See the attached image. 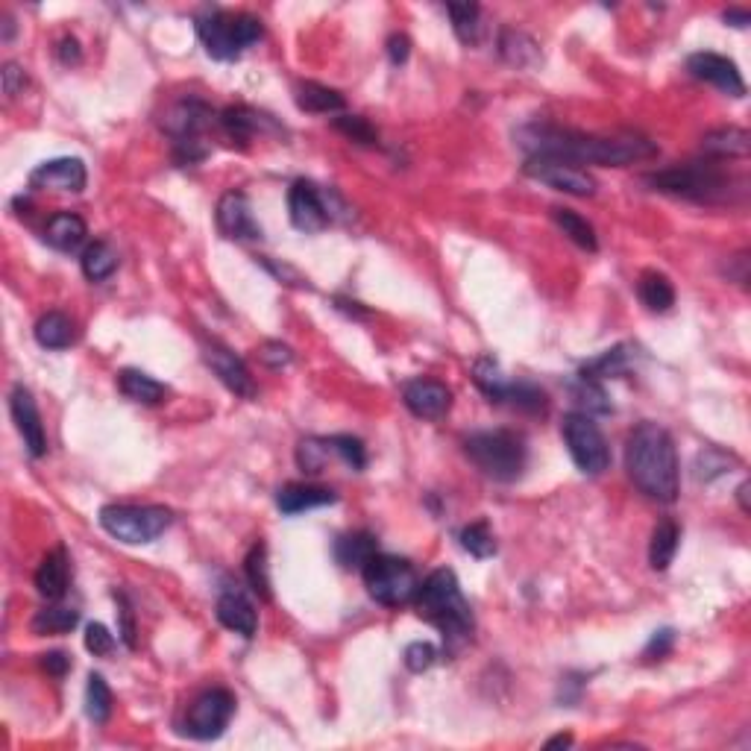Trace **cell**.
I'll list each match as a JSON object with an SVG mask.
<instances>
[{
  "mask_svg": "<svg viewBox=\"0 0 751 751\" xmlns=\"http://www.w3.org/2000/svg\"><path fill=\"white\" fill-rule=\"evenodd\" d=\"M520 147L529 156H555L573 165H605L625 168L634 162H646L658 156V144L643 135H590L578 130H564L555 124H529L520 133Z\"/></svg>",
  "mask_w": 751,
  "mask_h": 751,
  "instance_id": "obj_1",
  "label": "cell"
},
{
  "mask_svg": "<svg viewBox=\"0 0 751 751\" xmlns=\"http://www.w3.org/2000/svg\"><path fill=\"white\" fill-rule=\"evenodd\" d=\"M625 470L631 482L640 487L649 499L658 502H675L678 499V452L672 435L658 426L643 420L631 429L625 443Z\"/></svg>",
  "mask_w": 751,
  "mask_h": 751,
  "instance_id": "obj_2",
  "label": "cell"
},
{
  "mask_svg": "<svg viewBox=\"0 0 751 751\" xmlns=\"http://www.w3.org/2000/svg\"><path fill=\"white\" fill-rule=\"evenodd\" d=\"M417 614L432 622L449 643H464L473 634V608L461 593V584L452 570H435L414 596Z\"/></svg>",
  "mask_w": 751,
  "mask_h": 751,
  "instance_id": "obj_3",
  "label": "cell"
},
{
  "mask_svg": "<svg viewBox=\"0 0 751 751\" xmlns=\"http://www.w3.org/2000/svg\"><path fill=\"white\" fill-rule=\"evenodd\" d=\"M646 182L672 197H684L693 203H731L737 191H743V182L725 171H719L713 162H690V165H675L658 174H649Z\"/></svg>",
  "mask_w": 751,
  "mask_h": 751,
  "instance_id": "obj_4",
  "label": "cell"
},
{
  "mask_svg": "<svg viewBox=\"0 0 751 751\" xmlns=\"http://www.w3.org/2000/svg\"><path fill=\"white\" fill-rule=\"evenodd\" d=\"M464 449L470 461L493 482H517L526 470L529 449L523 435L508 432V429H493V432H476L464 441Z\"/></svg>",
  "mask_w": 751,
  "mask_h": 751,
  "instance_id": "obj_5",
  "label": "cell"
},
{
  "mask_svg": "<svg viewBox=\"0 0 751 751\" xmlns=\"http://www.w3.org/2000/svg\"><path fill=\"white\" fill-rule=\"evenodd\" d=\"M262 21L253 15H229V12H206L203 18H197V36L206 47V53L212 59H238L250 45H256L262 39Z\"/></svg>",
  "mask_w": 751,
  "mask_h": 751,
  "instance_id": "obj_6",
  "label": "cell"
},
{
  "mask_svg": "<svg viewBox=\"0 0 751 751\" xmlns=\"http://www.w3.org/2000/svg\"><path fill=\"white\" fill-rule=\"evenodd\" d=\"M174 514L162 505H106L100 508V526L127 546L153 543L171 529Z\"/></svg>",
  "mask_w": 751,
  "mask_h": 751,
  "instance_id": "obj_7",
  "label": "cell"
},
{
  "mask_svg": "<svg viewBox=\"0 0 751 751\" xmlns=\"http://www.w3.org/2000/svg\"><path fill=\"white\" fill-rule=\"evenodd\" d=\"M361 575H364L367 593H370L379 605H385V608H399V605L414 602L417 587H420V578H417L414 567H411L405 558L382 555V552H376V555L361 567Z\"/></svg>",
  "mask_w": 751,
  "mask_h": 751,
  "instance_id": "obj_8",
  "label": "cell"
},
{
  "mask_svg": "<svg viewBox=\"0 0 751 751\" xmlns=\"http://www.w3.org/2000/svg\"><path fill=\"white\" fill-rule=\"evenodd\" d=\"M561 435L570 449L573 464L584 476H602L611 467V449L590 414L573 411L561 423Z\"/></svg>",
  "mask_w": 751,
  "mask_h": 751,
  "instance_id": "obj_9",
  "label": "cell"
},
{
  "mask_svg": "<svg viewBox=\"0 0 751 751\" xmlns=\"http://www.w3.org/2000/svg\"><path fill=\"white\" fill-rule=\"evenodd\" d=\"M288 212L291 223L300 232H323L332 221L341 218V212H347L338 200L335 191H323L320 185H314L309 179H297L288 191Z\"/></svg>",
  "mask_w": 751,
  "mask_h": 751,
  "instance_id": "obj_10",
  "label": "cell"
},
{
  "mask_svg": "<svg viewBox=\"0 0 751 751\" xmlns=\"http://www.w3.org/2000/svg\"><path fill=\"white\" fill-rule=\"evenodd\" d=\"M235 713V696L223 687H215V690H206L203 696H197L191 707H188V716H185V734L194 737V740H218L229 719Z\"/></svg>",
  "mask_w": 751,
  "mask_h": 751,
  "instance_id": "obj_11",
  "label": "cell"
},
{
  "mask_svg": "<svg viewBox=\"0 0 751 751\" xmlns=\"http://www.w3.org/2000/svg\"><path fill=\"white\" fill-rule=\"evenodd\" d=\"M523 174L555 188V191L573 194V197H593L596 194V179L573 162H564L555 156H529L523 165Z\"/></svg>",
  "mask_w": 751,
  "mask_h": 751,
  "instance_id": "obj_12",
  "label": "cell"
},
{
  "mask_svg": "<svg viewBox=\"0 0 751 751\" xmlns=\"http://www.w3.org/2000/svg\"><path fill=\"white\" fill-rule=\"evenodd\" d=\"M203 358H206V364L212 367V373L221 379L223 385H226L235 397H256V382H253L247 364L232 353L229 347H223L221 341H206V344H203Z\"/></svg>",
  "mask_w": 751,
  "mask_h": 751,
  "instance_id": "obj_13",
  "label": "cell"
},
{
  "mask_svg": "<svg viewBox=\"0 0 751 751\" xmlns=\"http://www.w3.org/2000/svg\"><path fill=\"white\" fill-rule=\"evenodd\" d=\"M687 71L696 80H705V83L716 86V89L725 91V94H731V97H746L743 74H740V68L728 56H719V53H710V50L693 53L687 59Z\"/></svg>",
  "mask_w": 751,
  "mask_h": 751,
  "instance_id": "obj_14",
  "label": "cell"
},
{
  "mask_svg": "<svg viewBox=\"0 0 751 751\" xmlns=\"http://www.w3.org/2000/svg\"><path fill=\"white\" fill-rule=\"evenodd\" d=\"M9 408H12V420H15V429L18 435L24 438V446L33 458H42L47 452V435H45V423H42V414H39V405L33 394L18 385L9 397Z\"/></svg>",
  "mask_w": 751,
  "mask_h": 751,
  "instance_id": "obj_15",
  "label": "cell"
},
{
  "mask_svg": "<svg viewBox=\"0 0 751 751\" xmlns=\"http://www.w3.org/2000/svg\"><path fill=\"white\" fill-rule=\"evenodd\" d=\"M89 182L83 159L65 156V159H50L42 162L33 174H30V188L36 191H71L80 194Z\"/></svg>",
  "mask_w": 751,
  "mask_h": 751,
  "instance_id": "obj_16",
  "label": "cell"
},
{
  "mask_svg": "<svg viewBox=\"0 0 751 751\" xmlns=\"http://www.w3.org/2000/svg\"><path fill=\"white\" fill-rule=\"evenodd\" d=\"M218 229L232 241H259L262 226L253 218L250 200L241 191H226L218 203Z\"/></svg>",
  "mask_w": 751,
  "mask_h": 751,
  "instance_id": "obj_17",
  "label": "cell"
},
{
  "mask_svg": "<svg viewBox=\"0 0 751 751\" xmlns=\"http://www.w3.org/2000/svg\"><path fill=\"white\" fill-rule=\"evenodd\" d=\"M212 118H215L212 106H206L197 97H185L168 109L162 127L165 133L174 135V141H194L212 127Z\"/></svg>",
  "mask_w": 751,
  "mask_h": 751,
  "instance_id": "obj_18",
  "label": "cell"
},
{
  "mask_svg": "<svg viewBox=\"0 0 751 751\" xmlns=\"http://www.w3.org/2000/svg\"><path fill=\"white\" fill-rule=\"evenodd\" d=\"M402 402L420 420H441L452 405V391L438 379H414L402 388Z\"/></svg>",
  "mask_w": 751,
  "mask_h": 751,
  "instance_id": "obj_19",
  "label": "cell"
},
{
  "mask_svg": "<svg viewBox=\"0 0 751 751\" xmlns=\"http://www.w3.org/2000/svg\"><path fill=\"white\" fill-rule=\"evenodd\" d=\"M215 611H218V619H221L223 628H229V631H235V634H241L247 640L259 628V614L253 608V602L238 587H226L223 590L221 596H218V608Z\"/></svg>",
  "mask_w": 751,
  "mask_h": 751,
  "instance_id": "obj_20",
  "label": "cell"
},
{
  "mask_svg": "<svg viewBox=\"0 0 751 751\" xmlns=\"http://www.w3.org/2000/svg\"><path fill=\"white\" fill-rule=\"evenodd\" d=\"M221 124L223 130L229 133V138H232V141H241V144H247L256 133H282V130L273 124L270 115L256 112V109H250V106H229V109H223Z\"/></svg>",
  "mask_w": 751,
  "mask_h": 751,
  "instance_id": "obj_21",
  "label": "cell"
},
{
  "mask_svg": "<svg viewBox=\"0 0 751 751\" xmlns=\"http://www.w3.org/2000/svg\"><path fill=\"white\" fill-rule=\"evenodd\" d=\"M89 226L74 212H59L45 226V241L59 253H74L86 244Z\"/></svg>",
  "mask_w": 751,
  "mask_h": 751,
  "instance_id": "obj_22",
  "label": "cell"
},
{
  "mask_svg": "<svg viewBox=\"0 0 751 751\" xmlns=\"http://www.w3.org/2000/svg\"><path fill=\"white\" fill-rule=\"evenodd\" d=\"M332 502H338L335 490L317 485H285L279 487V493H276V505H279L282 514H303V511L323 508V505H332Z\"/></svg>",
  "mask_w": 751,
  "mask_h": 751,
  "instance_id": "obj_23",
  "label": "cell"
},
{
  "mask_svg": "<svg viewBox=\"0 0 751 751\" xmlns=\"http://www.w3.org/2000/svg\"><path fill=\"white\" fill-rule=\"evenodd\" d=\"M36 590L45 596L47 602H59L68 590V555L62 546L47 552L45 561L36 570Z\"/></svg>",
  "mask_w": 751,
  "mask_h": 751,
  "instance_id": "obj_24",
  "label": "cell"
},
{
  "mask_svg": "<svg viewBox=\"0 0 751 751\" xmlns=\"http://www.w3.org/2000/svg\"><path fill=\"white\" fill-rule=\"evenodd\" d=\"M379 552V540L370 531H353L338 537L335 543V558L344 570H361L373 555Z\"/></svg>",
  "mask_w": 751,
  "mask_h": 751,
  "instance_id": "obj_25",
  "label": "cell"
},
{
  "mask_svg": "<svg viewBox=\"0 0 751 751\" xmlns=\"http://www.w3.org/2000/svg\"><path fill=\"white\" fill-rule=\"evenodd\" d=\"M702 150L713 159H743L751 150V135L740 127H722L702 138Z\"/></svg>",
  "mask_w": 751,
  "mask_h": 751,
  "instance_id": "obj_26",
  "label": "cell"
},
{
  "mask_svg": "<svg viewBox=\"0 0 751 751\" xmlns=\"http://www.w3.org/2000/svg\"><path fill=\"white\" fill-rule=\"evenodd\" d=\"M33 335H36L39 347H45V350H65L77 338L74 320L68 314H62V311H47V314H42L39 323H36V329H33Z\"/></svg>",
  "mask_w": 751,
  "mask_h": 751,
  "instance_id": "obj_27",
  "label": "cell"
},
{
  "mask_svg": "<svg viewBox=\"0 0 751 751\" xmlns=\"http://www.w3.org/2000/svg\"><path fill=\"white\" fill-rule=\"evenodd\" d=\"M637 297L640 303L655 314H663L675 306V288L669 282V276H663L658 270H646L637 282Z\"/></svg>",
  "mask_w": 751,
  "mask_h": 751,
  "instance_id": "obj_28",
  "label": "cell"
},
{
  "mask_svg": "<svg viewBox=\"0 0 751 751\" xmlns=\"http://www.w3.org/2000/svg\"><path fill=\"white\" fill-rule=\"evenodd\" d=\"M118 388H121L124 397L133 399V402H141V405H156V402H162V399L168 397V388L162 382H156L153 376H147L141 370H133V367L118 373Z\"/></svg>",
  "mask_w": 751,
  "mask_h": 751,
  "instance_id": "obj_29",
  "label": "cell"
},
{
  "mask_svg": "<svg viewBox=\"0 0 751 751\" xmlns=\"http://www.w3.org/2000/svg\"><path fill=\"white\" fill-rule=\"evenodd\" d=\"M297 106L303 112H314V115H332V112H344L347 100L344 94L320 83H300L297 89Z\"/></svg>",
  "mask_w": 751,
  "mask_h": 751,
  "instance_id": "obj_30",
  "label": "cell"
},
{
  "mask_svg": "<svg viewBox=\"0 0 751 751\" xmlns=\"http://www.w3.org/2000/svg\"><path fill=\"white\" fill-rule=\"evenodd\" d=\"M678 540H681V531L672 520H663L652 531V540H649V564L655 573H663L669 570L675 552H678Z\"/></svg>",
  "mask_w": 751,
  "mask_h": 751,
  "instance_id": "obj_31",
  "label": "cell"
},
{
  "mask_svg": "<svg viewBox=\"0 0 751 751\" xmlns=\"http://www.w3.org/2000/svg\"><path fill=\"white\" fill-rule=\"evenodd\" d=\"M83 273L89 282H106L115 270H118V253L109 241H94L83 250Z\"/></svg>",
  "mask_w": 751,
  "mask_h": 751,
  "instance_id": "obj_32",
  "label": "cell"
},
{
  "mask_svg": "<svg viewBox=\"0 0 751 751\" xmlns=\"http://www.w3.org/2000/svg\"><path fill=\"white\" fill-rule=\"evenodd\" d=\"M552 218L561 226V232H564L573 244H578L581 250H587V253H596V250H599L596 229H593V223L587 221V218H581L573 209H552Z\"/></svg>",
  "mask_w": 751,
  "mask_h": 751,
  "instance_id": "obj_33",
  "label": "cell"
},
{
  "mask_svg": "<svg viewBox=\"0 0 751 751\" xmlns=\"http://www.w3.org/2000/svg\"><path fill=\"white\" fill-rule=\"evenodd\" d=\"M80 622V611L77 608H68V605H50V608H42L36 617H33V631L39 637L45 634H68L74 631Z\"/></svg>",
  "mask_w": 751,
  "mask_h": 751,
  "instance_id": "obj_34",
  "label": "cell"
},
{
  "mask_svg": "<svg viewBox=\"0 0 751 751\" xmlns=\"http://www.w3.org/2000/svg\"><path fill=\"white\" fill-rule=\"evenodd\" d=\"M499 53L505 62L517 65V68H529L540 59V50L531 42L526 33H517V30H505L499 36Z\"/></svg>",
  "mask_w": 751,
  "mask_h": 751,
  "instance_id": "obj_35",
  "label": "cell"
},
{
  "mask_svg": "<svg viewBox=\"0 0 751 751\" xmlns=\"http://www.w3.org/2000/svg\"><path fill=\"white\" fill-rule=\"evenodd\" d=\"M473 379H476L479 391H482L490 402H502L505 388H508V382H511V379H505V373L499 370V364H496L490 355H482V358L473 364Z\"/></svg>",
  "mask_w": 751,
  "mask_h": 751,
  "instance_id": "obj_36",
  "label": "cell"
},
{
  "mask_svg": "<svg viewBox=\"0 0 751 751\" xmlns=\"http://www.w3.org/2000/svg\"><path fill=\"white\" fill-rule=\"evenodd\" d=\"M329 458H338L329 438H306V441H300V446H297V464L309 476L323 473L326 464H329Z\"/></svg>",
  "mask_w": 751,
  "mask_h": 751,
  "instance_id": "obj_37",
  "label": "cell"
},
{
  "mask_svg": "<svg viewBox=\"0 0 751 751\" xmlns=\"http://www.w3.org/2000/svg\"><path fill=\"white\" fill-rule=\"evenodd\" d=\"M446 12H449V18H452L455 36H458L464 45H476V42H479V30H482V24H479L482 9H479L476 3H449Z\"/></svg>",
  "mask_w": 751,
  "mask_h": 751,
  "instance_id": "obj_38",
  "label": "cell"
},
{
  "mask_svg": "<svg viewBox=\"0 0 751 751\" xmlns=\"http://www.w3.org/2000/svg\"><path fill=\"white\" fill-rule=\"evenodd\" d=\"M502 402L514 405L520 411H529V414H546V408H549V399L534 382H508Z\"/></svg>",
  "mask_w": 751,
  "mask_h": 751,
  "instance_id": "obj_39",
  "label": "cell"
},
{
  "mask_svg": "<svg viewBox=\"0 0 751 751\" xmlns=\"http://www.w3.org/2000/svg\"><path fill=\"white\" fill-rule=\"evenodd\" d=\"M86 713H89L91 722H97V725L109 722V716H112V690H109L106 678L97 675V672H91L89 675V687H86Z\"/></svg>",
  "mask_w": 751,
  "mask_h": 751,
  "instance_id": "obj_40",
  "label": "cell"
},
{
  "mask_svg": "<svg viewBox=\"0 0 751 751\" xmlns=\"http://www.w3.org/2000/svg\"><path fill=\"white\" fill-rule=\"evenodd\" d=\"M625 367H628V347L622 344V347H614V350L602 353L599 358L587 361V364L581 367L578 376L599 382V379H605V376H619V373H625Z\"/></svg>",
  "mask_w": 751,
  "mask_h": 751,
  "instance_id": "obj_41",
  "label": "cell"
},
{
  "mask_svg": "<svg viewBox=\"0 0 751 751\" xmlns=\"http://www.w3.org/2000/svg\"><path fill=\"white\" fill-rule=\"evenodd\" d=\"M244 573L259 599H270V575H267V546L259 540L244 558Z\"/></svg>",
  "mask_w": 751,
  "mask_h": 751,
  "instance_id": "obj_42",
  "label": "cell"
},
{
  "mask_svg": "<svg viewBox=\"0 0 751 751\" xmlns=\"http://www.w3.org/2000/svg\"><path fill=\"white\" fill-rule=\"evenodd\" d=\"M573 399L581 405V414H611V402L608 394L602 391L599 382L578 376L573 382Z\"/></svg>",
  "mask_w": 751,
  "mask_h": 751,
  "instance_id": "obj_43",
  "label": "cell"
},
{
  "mask_svg": "<svg viewBox=\"0 0 751 751\" xmlns=\"http://www.w3.org/2000/svg\"><path fill=\"white\" fill-rule=\"evenodd\" d=\"M461 546H464L473 558H479V561L496 555V537H493V531H490L487 523H470V526H464V529H461Z\"/></svg>",
  "mask_w": 751,
  "mask_h": 751,
  "instance_id": "obj_44",
  "label": "cell"
},
{
  "mask_svg": "<svg viewBox=\"0 0 751 751\" xmlns=\"http://www.w3.org/2000/svg\"><path fill=\"white\" fill-rule=\"evenodd\" d=\"M335 130L347 135L355 144H367V147H376V144H379V133L367 124V118H358V115H341V118H335Z\"/></svg>",
  "mask_w": 751,
  "mask_h": 751,
  "instance_id": "obj_45",
  "label": "cell"
},
{
  "mask_svg": "<svg viewBox=\"0 0 751 751\" xmlns=\"http://www.w3.org/2000/svg\"><path fill=\"white\" fill-rule=\"evenodd\" d=\"M731 464H737V458L719 452V449H705L699 458H696V479L699 482H713L716 476H722Z\"/></svg>",
  "mask_w": 751,
  "mask_h": 751,
  "instance_id": "obj_46",
  "label": "cell"
},
{
  "mask_svg": "<svg viewBox=\"0 0 751 751\" xmlns=\"http://www.w3.org/2000/svg\"><path fill=\"white\" fill-rule=\"evenodd\" d=\"M332 441V449H335V455L347 464V467H353V470H364V464H367V452H364V443L353 438V435H335V438H329Z\"/></svg>",
  "mask_w": 751,
  "mask_h": 751,
  "instance_id": "obj_47",
  "label": "cell"
},
{
  "mask_svg": "<svg viewBox=\"0 0 751 751\" xmlns=\"http://www.w3.org/2000/svg\"><path fill=\"white\" fill-rule=\"evenodd\" d=\"M402 661L405 666L411 669V672H426V669H432L435 661H438V649L432 646V643H426V640H417V643H408L405 646V655H402Z\"/></svg>",
  "mask_w": 751,
  "mask_h": 751,
  "instance_id": "obj_48",
  "label": "cell"
},
{
  "mask_svg": "<svg viewBox=\"0 0 751 751\" xmlns=\"http://www.w3.org/2000/svg\"><path fill=\"white\" fill-rule=\"evenodd\" d=\"M86 649H89L94 658H106V655H112V649H115V637L109 634L106 625L89 622V625H86Z\"/></svg>",
  "mask_w": 751,
  "mask_h": 751,
  "instance_id": "obj_49",
  "label": "cell"
},
{
  "mask_svg": "<svg viewBox=\"0 0 751 751\" xmlns=\"http://www.w3.org/2000/svg\"><path fill=\"white\" fill-rule=\"evenodd\" d=\"M672 646H675V631H672V628H661V631H655L652 640L646 643L643 658H646V661H661V658H666V655L672 652Z\"/></svg>",
  "mask_w": 751,
  "mask_h": 751,
  "instance_id": "obj_50",
  "label": "cell"
},
{
  "mask_svg": "<svg viewBox=\"0 0 751 751\" xmlns=\"http://www.w3.org/2000/svg\"><path fill=\"white\" fill-rule=\"evenodd\" d=\"M0 77H3V94L6 97H18L21 91L27 89V74H24V68L18 62H6Z\"/></svg>",
  "mask_w": 751,
  "mask_h": 751,
  "instance_id": "obj_51",
  "label": "cell"
},
{
  "mask_svg": "<svg viewBox=\"0 0 751 751\" xmlns=\"http://www.w3.org/2000/svg\"><path fill=\"white\" fill-rule=\"evenodd\" d=\"M115 602H118V617H121V628H118V634H121V640L135 649V622H133V608H130V602H127V596L124 593H115Z\"/></svg>",
  "mask_w": 751,
  "mask_h": 751,
  "instance_id": "obj_52",
  "label": "cell"
},
{
  "mask_svg": "<svg viewBox=\"0 0 751 751\" xmlns=\"http://www.w3.org/2000/svg\"><path fill=\"white\" fill-rule=\"evenodd\" d=\"M259 358L265 361L267 367L279 370V367H285V364L294 361V353H291V347H285V344H279V341H267L265 347H262V353H259Z\"/></svg>",
  "mask_w": 751,
  "mask_h": 751,
  "instance_id": "obj_53",
  "label": "cell"
},
{
  "mask_svg": "<svg viewBox=\"0 0 751 751\" xmlns=\"http://www.w3.org/2000/svg\"><path fill=\"white\" fill-rule=\"evenodd\" d=\"M42 669L50 672L53 678H62L71 669V658L65 652H47V655H42Z\"/></svg>",
  "mask_w": 751,
  "mask_h": 751,
  "instance_id": "obj_54",
  "label": "cell"
},
{
  "mask_svg": "<svg viewBox=\"0 0 751 751\" xmlns=\"http://www.w3.org/2000/svg\"><path fill=\"white\" fill-rule=\"evenodd\" d=\"M408 53H411V39H408L405 33H394V36L388 39V56H391V62H394V65H405Z\"/></svg>",
  "mask_w": 751,
  "mask_h": 751,
  "instance_id": "obj_55",
  "label": "cell"
},
{
  "mask_svg": "<svg viewBox=\"0 0 751 751\" xmlns=\"http://www.w3.org/2000/svg\"><path fill=\"white\" fill-rule=\"evenodd\" d=\"M59 59H62L65 65H77V62L83 59V50H80V42H77L74 36H65V39L59 42Z\"/></svg>",
  "mask_w": 751,
  "mask_h": 751,
  "instance_id": "obj_56",
  "label": "cell"
},
{
  "mask_svg": "<svg viewBox=\"0 0 751 751\" xmlns=\"http://www.w3.org/2000/svg\"><path fill=\"white\" fill-rule=\"evenodd\" d=\"M722 18H725V24H731V27H737V30H743V27H749L751 24L749 9H728Z\"/></svg>",
  "mask_w": 751,
  "mask_h": 751,
  "instance_id": "obj_57",
  "label": "cell"
},
{
  "mask_svg": "<svg viewBox=\"0 0 751 751\" xmlns=\"http://www.w3.org/2000/svg\"><path fill=\"white\" fill-rule=\"evenodd\" d=\"M749 490L751 482H743V485L737 487V502H740V508H743V514H749L751 505H749Z\"/></svg>",
  "mask_w": 751,
  "mask_h": 751,
  "instance_id": "obj_58",
  "label": "cell"
},
{
  "mask_svg": "<svg viewBox=\"0 0 751 751\" xmlns=\"http://www.w3.org/2000/svg\"><path fill=\"white\" fill-rule=\"evenodd\" d=\"M567 749V746H573V737L570 734H558V737H552L549 743H546V749Z\"/></svg>",
  "mask_w": 751,
  "mask_h": 751,
  "instance_id": "obj_59",
  "label": "cell"
}]
</instances>
